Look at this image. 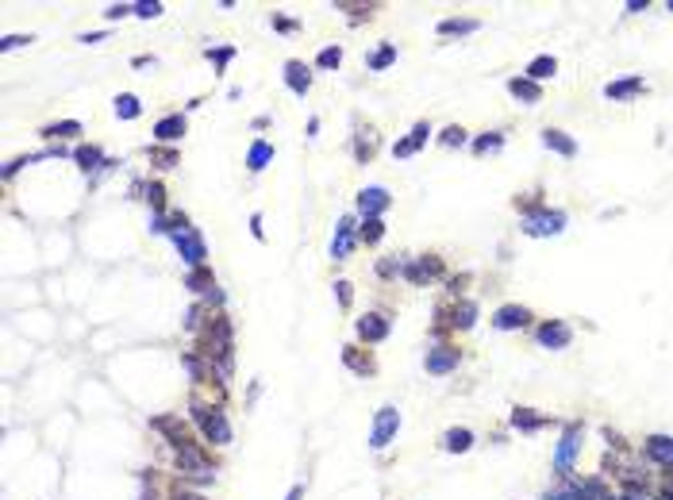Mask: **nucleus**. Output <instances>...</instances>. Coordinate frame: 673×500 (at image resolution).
<instances>
[{"label":"nucleus","mask_w":673,"mask_h":500,"mask_svg":"<svg viewBox=\"0 0 673 500\" xmlns=\"http://www.w3.org/2000/svg\"><path fill=\"white\" fill-rule=\"evenodd\" d=\"M335 292H339V304H350V281H339Z\"/></svg>","instance_id":"49530a36"},{"label":"nucleus","mask_w":673,"mask_h":500,"mask_svg":"<svg viewBox=\"0 0 673 500\" xmlns=\"http://www.w3.org/2000/svg\"><path fill=\"white\" fill-rule=\"evenodd\" d=\"M43 135L46 139H70V135H81V124H78V119H62V124L43 127Z\"/></svg>","instance_id":"c85d7f7f"},{"label":"nucleus","mask_w":673,"mask_h":500,"mask_svg":"<svg viewBox=\"0 0 673 500\" xmlns=\"http://www.w3.org/2000/svg\"><path fill=\"white\" fill-rule=\"evenodd\" d=\"M669 12H673V0H669Z\"/></svg>","instance_id":"5fc2aeb1"},{"label":"nucleus","mask_w":673,"mask_h":500,"mask_svg":"<svg viewBox=\"0 0 673 500\" xmlns=\"http://www.w3.org/2000/svg\"><path fill=\"white\" fill-rule=\"evenodd\" d=\"M23 43H31V35H8V39H4V50H16V46H23Z\"/></svg>","instance_id":"c03bdc74"},{"label":"nucleus","mask_w":673,"mask_h":500,"mask_svg":"<svg viewBox=\"0 0 673 500\" xmlns=\"http://www.w3.org/2000/svg\"><path fill=\"white\" fill-rule=\"evenodd\" d=\"M231 54H235L231 46H220V50H208V58H212L216 65H227V62H231Z\"/></svg>","instance_id":"37998d69"},{"label":"nucleus","mask_w":673,"mask_h":500,"mask_svg":"<svg viewBox=\"0 0 673 500\" xmlns=\"http://www.w3.org/2000/svg\"><path fill=\"white\" fill-rule=\"evenodd\" d=\"M458 366V351L454 346H435L428 351V373H450Z\"/></svg>","instance_id":"f8f14e48"},{"label":"nucleus","mask_w":673,"mask_h":500,"mask_svg":"<svg viewBox=\"0 0 673 500\" xmlns=\"http://www.w3.org/2000/svg\"><path fill=\"white\" fill-rule=\"evenodd\" d=\"M174 458H177V469H181V474H208V469H212V458H208L204 450L196 447V442H185V447H177Z\"/></svg>","instance_id":"20e7f679"},{"label":"nucleus","mask_w":673,"mask_h":500,"mask_svg":"<svg viewBox=\"0 0 673 500\" xmlns=\"http://www.w3.org/2000/svg\"><path fill=\"white\" fill-rule=\"evenodd\" d=\"M385 335H388V319L385 316L369 312V316L358 319V339H366V343H381Z\"/></svg>","instance_id":"9d476101"},{"label":"nucleus","mask_w":673,"mask_h":500,"mask_svg":"<svg viewBox=\"0 0 673 500\" xmlns=\"http://www.w3.org/2000/svg\"><path fill=\"white\" fill-rule=\"evenodd\" d=\"M300 493H304V489H300V485H292V493H289V500H300Z\"/></svg>","instance_id":"3c124183"},{"label":"nucleus","mask_w":673,"mask_h":500,"mask_svg":"<svg viewBox=\"0 0 673 500\" xmlns=\"http://www.w3.org/2000/svg\"><path fill=\"white\" fill-rule=\"evenodd\" d=\"M473 319H477V304H473V300H458V304L450 308V327H458V331L473 327Z\"/></svg>","instance_id":"aec40b11"},{"label":"nucleus","mask_w":673,"mask_h":500,"mask_svg":"<svg viewBox=\"0 0 673 500\" xmlns=\"http://www.w3.org/2000/svg\"><path fill=\"white\" fill-rule=\"evenodd\" d=\"M647 458H650V462H662V466L673 469V439L650 435V439H647Z\"/></svg>","instance_id":"2eb2a0df"},{"label":"nucleus","mask_w":673,"mask_h":500,"mask_svg":"<svg viewBox=\"0 0 673 500\" xmlns=\"http://www.w3.org/2000/svg\"><path fill=\"white\" fill-rule=\"evenodd\" d=\"M135 16H143V20H154V16H162V4H135Z\"/></svg>","instance_id":"a19ab883"},{"label":"nucleus","mask_w":673,"mask_h":500,"mask_svg":"<svg viewBox=\"0 0 673 500\" xmlns=\"http://www.w3.org/2000/svg\"><path fill=\"white\" fill-rule=\"evenodd\" d=\"M554 73H558V62L551 58V54H539V58L527 65V78L535 81V85H539V81H546V78H554Z\"/></svg>","instance_id":"4be33fe9"},{"label":"nucleus","mask_w":673,"mask_h":500,"mask_svg":"<svg viewBox=\"0 0 673 500\" xmlns=\"http://www.w3.org/2000/svg\"><path fill=\"white\" fill-rule=\"evenodd\" d=\"M150 162H158L162 169H174V166H177V150H169V147H150Z\"/></svg>","instance_id":"72a5a7b5"},{"label":"nucleus","mask_w":673,"mask_h":500,"mask_svg":"<svg viewBox=\"0 0 673 500\" xmlns=\"http://www.w3.org/2000/svg\"><path fill=\"white\" fill-rule=\"evenodd\" d=\"M339 62H343V50H339V46H324V50H319V58H316L319 70H335Z\"/></svg>","instance_id":"f704fd0d"},{"label":"nucleus","mask_w":673,"mask_h":500,"mask_svg":"<svg viewBox=\"0 0 673 500\" xmlns=\"http://www.w3.org/2000/svg\"><path fill=\"white\" fill-rule=\"evenodd\" d=\"M185 135V116H162L154 124V139L158 143H177Z\"/></svg>","instance_id":"4468645a"},{"label":"nucleus","mask_w":673,"mask_h":500,"mask_svg":"<svg viewBox=\"0 0 673 500\" xmlns=\"http://www.w3.org/2000/svg\"><path fill=\"white\" fill-rule=\"evenodd\" d=\"M562 228H566V212H546V208L527 216V223H524L527 235H558Z\"/></svg>","instance_id":"423d86ee"},{"label":"nucleus","mask_w":673,"mask_h":500,"mask_svg":"<svg viewBox=\"0 0 673 500\" xmlns=\"http://www.w3.org/2000/svg\"><path fill=\"white\" fill-rule=\"evenodd\" d=\"M508 89H512V97H519V100H527V105H539L543 100V89H539L531 78H512L508 81Z\"/></svg>","instance_id":"6ab92c4d"},{"label":"nucleus","mask_w":673,"mask_h":500,"mask_svg":"<svg viewBox=\"0 0 673 500\" xmlns=\"http://www.w3.org/2000/svg\"><path fill=\"white\" fill-rule=\"evenodd\" d=\"M401 273L412 281V285H428L431 277H439V273H443V258H435V254H423V258L408 262Z\"/></svg>","instance_id":"39448f33"},{"label":"nucleus","mask_w":673,"mask_h":500,"mask_svg":"<svg viewBox=\"0 0 673 500\" xmlns=\"http://www.w3.org/2000/svg\"><path fill=\"white\" fill-rule=\"evenodd\" d=\"M78 162H81V169L85 174H92V169H100V166H108L100 158V150L97 147H78Z\"/></svg>","instance_id":"7c9ffc66"},{"label":"nucleus","mask_w":673,"mask_h":500,"mask_svg":"<svg viewBox=\"0 0 673 500\" xmlns=\"http://www.w3.org/2000/svg\"><path fill=\"white\" fill-rule=\"evenodd\" d=\"M343 362H346L354 373H373V358L362 354L358 346H346V351H343Z\"/></svg>","instance_id":"a878e982"},{"label":"nucleus","mask_w":673,"mask_h":500,"mask_svg":"<svg viewBox=\"0 0 673 500\" xmlns=\"http://www.w3.org/2000/svg\"><path fill=\"white\" fill-rule=\"evenodd\" d=\"M492 324H497L500 331H516V327H527L531 324V312H527V308H519V304H504V308H497Z\"/></svg>","instance_id":"1a4fd4ad"},{"label":"nucleus","mask_w":673,"mask_h":500,"mask_svg":"<svg viewBox=\"0 0 673 500\" xmlns=\"http://www.w3.org/2000/svg\"><path fill=\"white\" fill-rule=\"evenodd\" d=\"M570 324H562V319H546L543 327H539V343L543 346H551V351H562V346H570Z\"/></svg>","instance_id":"6e6552de"},{"label":"nucleus","mask_w":673,"mask_h":500,"mask_svg":"<svg viewBox=\"0 0 673 500\" xmlns=\"http://www.w3.org/2000/svg\"><path fill=\"white\" fill-rule=\"evenodd\" d=\"M623 500H647V496H639V493H627V496H623Z\"/></svg>","instance_id":"603ef678"},{"label":"nucleus","mask_w":673,"mask_h":500,"mask_svg":"<svg viewBox=\"0 0 673 500\" xmlns=\"http://www.w3.org/2000/svg\"><path fill=\"white\" fill-rule=\"evenodd\" d=\"M177 500H204V496H193V493H181V489H177Z\"/></svg>","instance_id":"8fccbe9b"},{"label":"nucleus","mask_w":673,"mask_h":500,"mask_svg":"<svg viewBox=\"0 0 673 500\" xmlns=\"http://www.w3.org/2000/svg\"><path fill=\"white\" fill-rule=\"evenodd\" d=\"M143 500H158V496H154V493H143Z\"/></svg>","instance_id":"864d4df0"},{"label":"nucleus","mask_w":673,"mask_h":500,"mask_svg":"<svg viewBox=\"0 0 673 500\" xmlns=\"http://www.w3.org/2000/svg\"><path fill=\"white\" fill-rule=\"evenodd\" d=\"M373 150H377V139H373V131H358V147H354V158H358V162H369V158H373Z\"/></svg>","instance_id":"2f4dec72"},{"label":"nucleus","mask_w":673,"mask_h":500,"mask_svg":"<svg viewBox=\"0 0 673 500\" xmlns=\"http://www.w3.org/2000/svg\"><path fill=\"white\" fill-rule=\"evenodd\" d=\"M477 31V20H443L439 23V35H470Z\"/></svg>","instance_id":"473e14b6"},{"label":"nucleus","mask_w":673,"mask_h":500,"mask_svg":"<svg viewBox=\"0 0 673 500\" xmlns=\"http://www.w3.org/2000/svg\"><path fill=\"white\" fill-rule=\"evenodd\" d=\"M174 243H177L181 258H185L193 270H201V266H204L208 250H204V239H201V231H196V228H189V231H181V235H174Z\"/></svg>","instance_id":"f03ea898"},{"label":"nucleus","mask_w":673,"mask_h":500,"mask_svg":"<svg viewBox=\"0 0 673 500\" xmlns=\"http://www.w3.org/2000/svg\"><path fill=\"white\" fill-rule=\"evenodd\" d=\"M285 85L297 97H304V92L312 89V73H308V65L304 62H285Z\"/></svg>","instance_id":"9b49d317"},{"label":"nucleus","mask_w":673,"mask_h":500,"mask_svg":"<svg viewBox=\"0 0 673 500\" xmlns=\"http://www.w3.org/2000/svg\"><path fill=\"white\" fill-rule=\"evenodd\" d=\"M250 231H254V239H262V216H250Z\"/></svg>","instance_id":"de8ad7c7"},{"label":"nucleus","mask_w":673,"mask_h":500,"mask_svg":"<svg viewBox=\"0 0 673 500\" xmlns=\"http://www.w3.org/2000/svg\"><path fill=\"white\" fill-rule=\"evenodd\" d=\"M350 250H354V220L346 216V220H339V231H335V243H331V254L343 262Z\"/></svg>","instance_id":"ddd939ff"},{"label":"nucleus","mask_w":673,"mask_h":500,"mask_svg":"<svg viewBox=\"0 0 673 500\" xmlns=\"http://www.w3.org/2000/svg\"><path fill=\"white\" fill-rule=\"evenodd\" d=\"M385 208H388V193H385L381 185H369V188L358 193V212H362L366 220H377Z\"/></svg>","instance_id":"0eeeda50"},{"label":"nucleus","mask_w":673,"mask_h":500,"mask_svg":"<svg viewBox=\"0 0 673 500\" xmlns=\"http://www.w3.org/2000/svg\"><path fill=\"white\" fill-rule=\"evenodd\" d=\"M139 112H143V108H139V97H135V92H123V97H116V116H120V119H135Z\"/></svg>","instance_id":"cd10ccee"},{"label":"nucleus","mask_w":673,"mask_h":500,"mask_svg":"<svg viewBox=\"0 0 673 500\" xmlns=\"http://www.w3.org/2000/svg\"><path fill=\"white\" fill-rule=\"evenodd\" d=\"M635 92H642V78H623V81L604 85V97L608 100H631Z\"/></svg>","instance_id":"dca6fc26"},{"label":"nucleus","mask_w":673,"mask_h":500,"mask_svg":"<svg viewBox=\"0 0 673 500\" xmlns=\"http://www.w3.org/2000/svg\"><path fill=\"white\" fill-rule=\"evenodd\" d=\"M543 143L551 147L554 154H562V158H573L577 154V143L566 135V131H543Z\"/></svg>","instance_id":"412c9836"},{"label":"nucleus","mask_w":673,"mask_h":500,"mask_svg":"<svg viewBox=\"0 0 673 500\" xmlns=\"http://www.w3.org/2000/svg\"><path fill=\"white\" fill-rule=\"evenodd\" d=\"M193 423L201 427V435L208 439V442H216V447H227L231 442V423H227V416H223V408L220 404H204V400H193Z\"/></svg>","instance_id":"f257e3e1"},{"label":"nucleus","mask_w":673,"mask_h":500,"mask_svg":"<svg viewBox=\"0 0 673 500\" xmlns=\"http://www.w3.org/2000/svg\"><path fill=\"white\" fill-rule=\"evenodd\" d=\"M381 235H385V223H381V220H362V228H358V239H362L366 247L381 243Z\"/></svg>","instance_id":"c756f323"},{"label":"nucleus","mask_w":673,"mask_h":500,"mask_svg":"<svg viewBox=\"0 0 673 500\" xmlns=\"http://www.w3.org/2000/svg\"><path fill=\"white\" fill-rule=\"evenodd\" d=\"M500 143H504V139H500L497 131H492V135L477 139V147H473V150H477V154H489V150H500Z\"/></svg>","instance_id":"4c0bfd02"},{"label":"nucleus","mask_w":673,"mask_h":500,"mask_svg":"<svg viewBox=\"0 0 673 500\" xmlns=\"http://www.w3.org/2000/svg\"><path fill=\"white\" fill-rule=\"evenodd\" d=\"M393 58H396V46L388 43V46H381V50H377L373 58H369V65H373V70H385V65L393 62Z\"/></svg>","instance_id":"e433bc0d"},{"label":"nucleus","mask_w":673,"mask_h":500,"mask_svg":"<svg viewBox=\"0 0 673 500\" xmlns=\"http://www.w3.org/2000/svg\"><path fill=\"white\" fill-rule=\"evenodd\" d=\"M577 435H581V427H573L566 431V439H562V447H558V474H570V466H573V450H577Z\"/></svg>","instance_id":"f3484780"},{"label":"nucleus","mask_w":673,"mask_h":500,"mask_svg":"<svg viewBox=\"0 0 673 500\" xmlns=\"http://www.w3.org/2000/svg\"><path fill=\"white\" fill-rule=\"evenodd\" d=\"M396 427H401V412H396V408H381V412H377V420H373V435H369V447H373V450H385V447H388V439L396 435Z\"/></svg>","instance_id":"7ed1b4c3"},{"label":"nucleus","mask_w":673,"mask_h":500,"mask_svg":"<svg viewBox=\"0 0 673 500\" xmlns=\"http://www.w3.org/2000/svg\"><path fill=\"white\" fill-rule=\"evenodd\" d=\"M185 285L193 289V292H212L216 285H212V270H189V277H185Z\"/></svg>","instance_id":"bb28decb"},{"label":"nucleus","mask_w":673,"mask_h":500,"mask_svg":"<svg viewBox=\"0 0 673 500\" xmlns=\"http://www.w3.org/2000/svg\"><path fill=\"white\" fill-rule=\"evenodd\" d=\"M443 447L454 450V454H462V450H470V447H473V431H470V427H454V431H447V435H443Z\"/></svg>","instance_id":"b1692460"},{"label":"nucleus","mask_w":673,"mask_h":500,"mask_svg":"<svg viewBox=\"0 0 673 500\" xmlns=\"http://www.w3.org/2000/svg\"><path fill=\"white\" fill-rule=\"evenodd\" d=\"M443 143H447V147H462V143H466V131H462V127H447V131H443Z\"/></svg>","instance_id":"58836bf2"},{"label":"nucleus","mask_w":673,"mask_h":500,"mask_svg":"<svg viewBox=\"0 0 673 500\" xmlns=\"http://www.w3.org/2000/svg\"><path fill=\"white\" fill-rule=\"evenodd\" d=\"M428 135H431V127H428V124H415V127H412V135L396 143V158H408V154H415V150H420L423 143H428Z\"/></svg>","instance_id":"a211bd4d"},{"label":"nucleus","mask_w":673,"mask_h":500,"mask_svg":"<svg viewBox=\"0 0 673 500\" xmlns=\"http://www.w3.org/2000/svg\"><path fill=\"white\" fill-rule=\"evenodd\" d=\"M516 208H524L527 216H535V212H539V201H535V193H524V196H516Z\"/></svg>","instance_id":"ea45409f"},{"label":"nucleus","mask_w":673,"mask_h":500,"mask_svg":"<svg viewBox=\"0 0 673 500\" xmlns=\"http://www.w3.org/2000/svg\"><path fill=\"white\" fill-rule=\"evenodd\" d=\"M404 266L401 262H393V258H385V262H377V273H381V277H393V273H401Z\"/></svg>","instance_id":"79ce46f5"},{"label":"nucleus","mask_w":673,"mask_h":500,"mask_svg":"<svg viewBox=\"0 0 673 500\" xmlns=\"http://www.w3.org/2000/svg\"><path fill=\"white\" fill-rule=\"evenodd\" d=\"M512 427H519V431H539V427H546V416H535L531 408H516V412H512Z\"/></svg>","instance_id":"393cba45"},{"label":"nucleus","mask_w":673,"mask_h":500,"mask_svg":"<svg viewBox=\"0 0 673 500\" xmlns=\"http://www.w3.org/2000/svg\"><path fill=\"white\" fill-rule=\"evenodd\" d=\"M147 201H150V208H154V212H166V188L162 185H147Z\"/></svg>","instance_id":"c9c22d12"},{"label":"nucleus","mask_w":673,"mask_h":500,"mask_svg":"<svg viewBox=\"0 0 673 500\" xmlns=\"http://www.w3.org/2000/svg\"><path fill=\"white\" fill-rule=\"evenodd\" d=\"M127 12H135V8H127V4H112L104 16H108V20H120V16H127Z\"/></svg>","instance_id":"a18cd8bd"},{"label":"nucleus","mask_w":673,"mask_h":500,"mask_svg":"<svg viewBox=\"0 0 673 500\" xmlns=\"http://www.w3.org/2000/svg\"><path fill=\"white\" fill-rule=\"evenodd\" d=\"M658 500H673V485H666V489H662V493H658Z\"/></svg>","instance_id":"09e8293b"},{"label":"nucleus","mask_w":673,"mask_h":500,"mask_svg":"<svg viewBox=\"0 0 673 500\" xmlns=\"http://www.w3.org/2000/svg\"><path fill=\"white\" fill-rule=\"evenodd\" d=\"M273 158V147L265 143V139H258V143L250 147V154H246V169H250V174H258V169H265V162H270Z\"/></svg>","instance_id":"5701e85b"}]
</instances>
